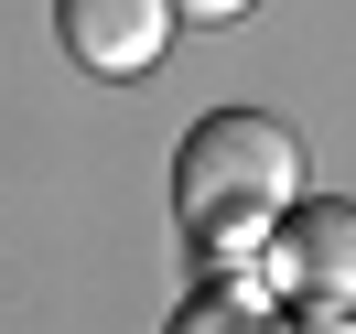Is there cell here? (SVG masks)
Segmentation results:
<instances>
[{
    "instance_id": "cell-3",
    "label": "cell",
    "mask_w": 356,
    "mask_h": 334,
    "mask_svg": "<svg viewBox=\"0 0 356 334\" xmlns=\"http://www.w3.org/2000/svg\"><path fill=\"white\" fill-rule=\"evenodd\" d=\"M54 33L87 76H152L173 44V0H54Z\"/></svg>"
},
{
    "instance_id": "cell-4",
    "label": "cell",
    "mask_w": 356,
    "mask_h": 334,
    "mask_svg": "<svg viewBox=\"0 0 356 334\" xmlns=\"http://www.w3.org/2000/svg\"><path fill=\"white\" fill-rule=\"evenodd\" d=\"M173 334H281V324H270L248 291H205V302H184V312H173Z\"/></svg>"
},
{
    "instance_id": "cell-1",
    "label": "cell",
    "mask_w": 356,
    "mask_h": 334,
    "mask_svg": "<svg viewBox=\"0 0 356 334\" xmlns=\"http://www.w3.org/2000/svg\"><path fill=\"white\" fill-rule=\"evenodd\" d=\"M173 205H184V237H195L205 259L270 248V226L302 205V140H291L270 108L195 119L184 151H173Z\"/></svg>"
},
{
    "instance_id": "cell-6",
    "label": "cell",
    "mask_w": 356,
    "mask_h": 334,
    "mask_svg": "<svg viewBox=\"0 0 356 334\" xmlns=\"http://www.w3.org/2000/svg\"><path fill=\"white\" fill-rule=\"evenodd\" d=\"M324 334H356V324H346V312H334V324H324Z\"/></svg>"
},
{
    "instance_id": "cell-5",
    "label": "cell",
    "mask_w": 356,
    "mask_h": 334,
    "mask_svg": "<svg viewBox=\"0 0 356 334\" xmlns=\"http://www.w3.org/2000/svg\"><path fill=\"white\" fill-rule=\"evenodd\" d=\"M173 11H184V22H238L248 0H173Z\"/></svg>"
},
{
    "instance_id": "cell-2",
    "label": "cell",
    "mask_w": 356,
    "mask_h": 334,
    "mask_svg": "<svg viewBox=\"0 0 356 334\" xmlns=\"http://www.w3.org/2000/svg\"><path fill=\"white\" fill-rule=\"evenodd\" d=\"M270 281L302 291V302H324V312H356V205L302 194L270 226Z\"/></svg>"
}]
</instances>
